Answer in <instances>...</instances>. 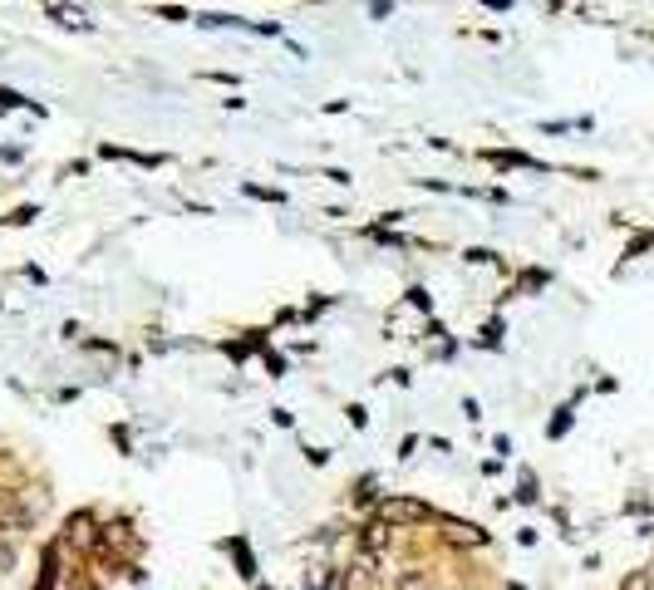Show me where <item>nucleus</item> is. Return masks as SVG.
I'll use <instances>...</instances> for the list:
<instances>
[{
    "label": "nucleus",
    "instance_id": "nucleus-8",
    "mask_svg": "<svg viewBox=\"0 0 654 590\" xmlns=\"http://www.w3.org/2000/svg\"><path fill=\"white\" fill-rule=\"evenodd\" d=\"M330 581H325V571H315V576H305V590H325Z\"/></svg>",
    "mask_w": 654,
    "mask_h": 590
},
{
    "label": "nucleus",
    "instance_id": "nucleus-1",
    "mask_svg": "<svg viewBox=\"0 0 654 590\" xmlns=\"http://www.w3.org/2000/svg\"><path fill=\"white\" fill-rule=\"evenodd\" d=\"M379 517H384L389 527H414V522H428V507H423L418 497H384Z\"/></svg>",
    "mask_w": 654,
    "mask_h": 590
},
{
    "label": "nucleus",
    "instance_id": "nucleus-4",
    "mask_svg": "<svg viewBox=\"0 0 654 590\" xmlns=\"http://www.w3.org/2000/svg\"><path fill=\"white\" fill-rule=\"evenodd\" d=\"M394 590H438V586H433V581H428L423 571H404V576L394 581Z\"/></svg>",
    "mask_w": 654,
    "mask_h": 590
},
{
    "label": "nucleus",
    "instance_id": "nucleus-7",
    "mask_svg": "<svg viewBox=\"0 0 654 590\" xmlns=\"http://www.w3.org/2000/svg\"><path fill=\"white\" fill-rule=\"evenodd\" d=\"M364 546L379 551V546H384V527H364Z\"/></svg>",
    "mask_w": 654,
    "mask_h": 590
},
{
    "label": "nucleus",
    "instance_id": "nucleus-2",
    "mask_svg": "<svg viewBox=\"0 0 654 590\" xmlns=\"http://www.w3.org/2000/svg\"><path fill=\"white\" fill-rule=\"evenodd\" d=\"M340 590H379V571L369 561H350L340 571Z\"/></svg>",
    "mask_w": 654,
    "mask_h": 590
},
{
    "label": "nucleus",
    "instance_id": "nucleus-6",
    "mask_svg": "<svg viewBox=\"0 0 654 590\" xmlns=\"http://www.w3.org/2000/svg\"><path fill=\"white\" fill-rule=\"evenodd\" d=\"M5 571H15V546L0 536V576H5Z\"/></svg>",
    "mask_w": 654,
    "mask_h": 590
},
{
    "label": "nucleus",
    "instance_id": "nucleus-5",
    "mask_svg": "<svg viewBox=\"0 0 654 590\" xmlns=\"http://www.w3.org/2000/svg\"><path fill=\"white\" fill-rule=\"evenodd\" d=\"M620 590H654V576L650 571H630V576L620 581Z\"/></svg>",
    "mask_w": 654,
    "mask_h": 590
},
{
    "label": "nucleus",
    "instance_id": "nucleus-3",
    "mask_svg": "<svg viewBox=\"0 0 654 590\" xmlns=\"http://www.w3.org/2000/svg\"><path fill=\"white\" fill-rule=\"evenodd\" d=\"M64 536H69L74 546H89V541H94V522L79 512V517H69V522H64Z\"/></svg>",
    "mask_w": 654,
    "mask_h": 590
}]
</instances>
